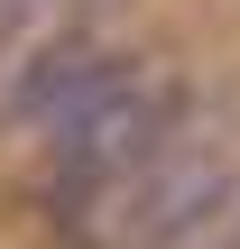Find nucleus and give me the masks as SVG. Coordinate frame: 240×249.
<instances>
[{"label":"nucleus","mask_w":240,"mask_h":249,"mask_svg":"<svg viewBox=\"0 0 240 249\" xmlns=\"http://www.w3.org/2000/svg\"><path fill=\"white\" fill-rule=\"evenodd\" d=\"M120 65H129V55H120V46H102V37H83V28L37 37V46H28V65L9 74V102H0V111H9L18 129H55V120H74V111L120 74Z\"/></svg>","instance_id":"3"},{"label":"nucleus","mask_w":240,"mask_h":249,"mask_svg":"<svg viewBox=\"0 0 240 249\" xmlns=\"http://www.w3.org/2000/svg\"><path fill=\"white\" fill-rule=\"evenodd\" d=\"M46 9H65V0H0V46H18V28H37Z\"/></svg>","instance_id":"4"},{"label":"nucleus","mask_w":240,"mask_h":249,"mask_svg":"<svg viewBox=\"0 0 240 249\" xmlns=\"http://www.w3.org/2000/svg\"><path fill=\"white\" fill-rule=\"evenodd\" d=\"M240 222V166L231 157H157L139 185H120V240L139 249H203Z\"/></svg>","instance_id":"2"},{"label":"nucleus","mask_w":240,"mask_h":249,"mask_svg":"<svg viewBox=\"0 0 240 249\" xmlns=\"http://www.w3.org/2000/svg\"><path fill=\"white\" fill-rule=\"evenodd\" d=\"M185 129H194V83H176V74H157V65H120L74 120H55L46 139H55V176L74 185V194H120V185H139L157 157H176L185 148Z\"/></svg>","instance_id":"1"},{"label":"nucleus","mask_w":240,"mask_h":249,"mask_svg":"<svg viewBox=\"0 0 240 249\" xmlns=\"http://www.w3.org/2000/svg\"><path fill=\"white\" fill-rule=\"evenodd\" d=\"M74 9H92V0H74Z\"/></svg>","instance_id":"5"}]
</instances>
